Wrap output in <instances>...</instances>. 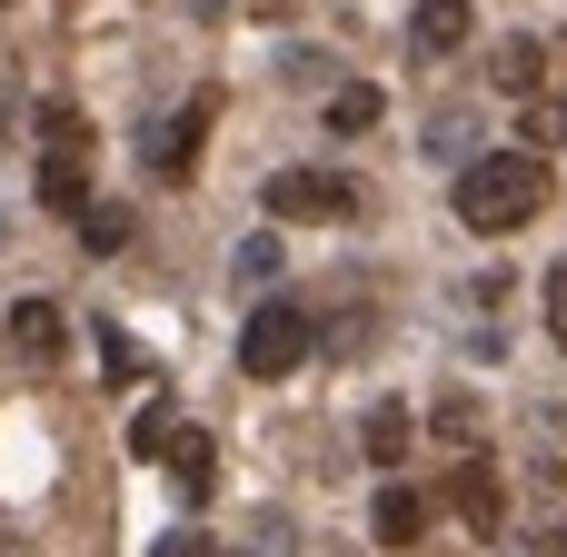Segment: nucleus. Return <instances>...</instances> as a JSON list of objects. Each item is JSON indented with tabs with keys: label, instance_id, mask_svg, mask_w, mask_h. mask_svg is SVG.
<instances>
[{
	"label": "nucleus",
	"instance_id": "a211bd4d",
	"mask_svg": "<svg viewBox=\"0 0 567 557\" xmlns=\"http://www.w3.org/2000/svg\"><path fill=\"white\" fill-rule=\"evenodd\" d=\"M528 140H548V149H567V100H548V110H528Z\"/></svg>",
	"mask_w": 567,
	"mask_h": 557
},
{
	"label": "nucleus",
	"instance_id": "39448f33",
	"mask_svg": "<svg viewBox=\"0 0 567 557\" xmlns=\"http://www.w3.org/2000/svg\"><path fill=\"white\" fill-rule=\"evenodd\" d=\"M209 120H219V90H189V100H179V110L150 130V169H159V179H189V169H199V140H209Z\"/></svg>",
	"mask_w": 567,
	"mask_h": 557
},
{
	"label": "nucleus",
	"instance_id": "412c9836",
	"mask_svg": "<svg viewBox=\"0 0 567 557\" xmlns=\"http://www.w3.org/2000/svg\"><path fill=\"white\" fill-rule=\"evenodd\" d=\"M159 557H219V548H209V538H169Z\"/></svg>",
	"mask_w": 567,
	"mask_h": 557
},
{
	"label": "nucleus",
	"instance_id": "6ab92c4d",
	"mask_svg": "<svg viewBox=\"0 0 567 557\" xmlns=\"http://www.w3.org/2000/svg\"><path fill=\"white\" fill-rule=\"evenodd\" d=\"M439 439H478V409L468 399H439Z\"/></svg>",
	"mask_w": 567,
	"mask_h": 557
},
{
	"label": "nucleus",
	"instance_id": "7ed1b4c3",
	"mask_svg": "<svg viewBox=\"0 0 567 557\" xmlns=\"http://www.w3.org/2000/svg\"><path fill=\"white\" fill-rule=\"evenodd\" d=\"M309 349H319V329H309L299 299H259L249 329H239V369L249 379H289V369H309Z\"/></svg>",
	"mask_w": 567,
	"mask_h": 557
},
{
	"label": "nucleus",
	"instance_id": "4468645a",
	"mask_svg": "<svg viewBox=\"0 0 567 557\" xmlns=\"http://www.w3.org/2000/svg\"><path fill=\"white\" fill-rule=\"evenodd\" d=\"M169 439H179V419H169V399H150L130 419V458H169Z\"/></svg>",
	"mask_w": 567,
	"mask_h": 557
},
{
	"label": "nucleus",
	"instance_id": "9b49d317",
	"mask_svg": "<svg viewBox=\"0 0 567 557\" xmlns=\"http://www.w3.org/2000/svg\"><path fill=\"white\" fill-rule=\"evenodd\" d=\"M409 429H419V419H409L399 399H379V409H369V429H359V448H369L379 468H399V458H409Z\"/></svg>",
	"mask_w": 567,
	"mask_h": 557
},
{
	"label": "nucleus",
	"instance_id": "f257e3e1",
	"mask_svg": "<svg viewBox=\"0 0 567 557\" xmlns=\"http://www.w3.org/2000/svg\"><path fill=\"white\" fill-rule=\"evenodd\" d=\"M548 209V169L528 159V149H478L468 169H458V219L478 229V239H508V229H528Z\"/></svg>",
	"mask_w": 567,
	"mask_h": 557
},
{
	"label": "nucleus",
	"instance_id": "ddd939ff",
	"mask_svg": "<svg viewBox=\"0 0 567 557\" xmlns=\"http://www.w3.org/2000/svg\"><path fill=\"white\" fill-rule=\"evenodd\" d=\"M329 130H339V140H369V130H379V90H369V80H349V90L329 100Z\"/></svg>",
	"mask_w": 567,
	"mask_h": 557
},
{
	"label": "nucleus",
	"instance_id": "4be33fe9",
	"mask_svg": "<svg viewBox=\"0 0 567 557\" xmlns=\"http://www.w3.org/2000/svg\"><path fill=\"white\" fill-rule=\"evenodd\" d=\"M189 10H199V20H219V10H229V0H189Z\"/></svg>",
	"mask_w": 567,
	"mask_h": 557
},
{
	"label": "nucleus",
	"instance_id": "f3484780",
	"mask_svg": "<svg viewBox=\"0 0 567 557\" xmlns=\"http://www.w3.org/2000/svg\"><path fill=\"white\" fill-rule=\"evenodd\" d=\"M239 279H279V239H239Z\"/></svg>",
	"mask_w": 567,
	"mask_h": 557
},
{
	"label": "nucleus",
	"instance_id": "20e7f679",
	"mask_svg": "<svg viewBox=\"0 0 567 557\" xmlns=\"http://www.w3.org/2000/svg\"><path fill=\"white\" fill-rule=\"evenodd\" d=\"M259 209H269L279 229H309V219H359V189H349L339 169H279V179L259 189Z\"/></svg>",
	"mask_w": 567,
	"mask_h": 557
},
{
	"label": "nucleus",
	"instance_id": "f03ea898",
	"mask_svg": "<svg viewBox=\"0 0 567 557\" xmlns=\"http://www.w3.org/2000/svg\"><path fill=\"white\" fill-rule=\"evenodd\" d=\"M40 209H60V219L90 209V120L80 110H50L40 120Z\"/></svg>",
	"mask_w": 567,
	"mask_h": 557
},
{
	"label": "nucleus",
	"instance_id": "9d476101",
	"mask_svg": "<svg viewBox=\"0 0 567 557\" xmlns=\"http://www.w3.org/2000/svg\"><path fill=\"white\" fill-rule=\"evenodd\" d=\"M60 339H70V329H60L50 299H20V309H10V349H20V359H60Z\"/></svg>",
	"mask_w": 567,
	"mask_h": 557
},
{
	"label": "nucleus",
	"instance_id": "f8f14e48",
	"mask_svg": "<svg viewBox=\"0 0 567 557\" xmlns=\"http://www.w3.org/2000/svg\"><path fill=\"white\" fill-rule=\"evenodd\" d=\"M169 478H179L189 498H209V478H219V458H209V439H199V429H179V439H169Z\"/></svg>",
	"mask_w": 567,
	"mask_h": 557
},
{
	"label": "nucleus",
	"instance_id": "aec40b11",
	"mask_svg": "<svg viewBox=\"0 0 567 557\" xmlns=\"http://www.w3.org/2000/svg\"><path fill=\"white\" fill-rule=\"evenodd\" d=\"M548 339H558V349H567V259H558V269H548Z\"/></svg>",
	"mask_w": 567,
	"mask_h": 557
},
{
	"label": "nucleus",
	"instance_id": "423d86ee",
	"mask_svg": "<svg viewBox=\"0 0 567 557\" xmlns=\"http://www.w3.org/2000/svg\"><path fill=\"white\" fill-rule=\"evenodd\" d=\"M468 30H478V10H468V0H419V10H409V50H419V60L468 50Z\"/></svg>",
	"mask_w": 567,
	"mask_h": 557
},
{
	"label": "nucleus",
	"instance_id": "2eb2a0df",
	"mask_svg": "<svg viewBox=\"0 0 567 557\" xmlns=\"http://www.w3.org/2000/svg\"><path fill=\"white\" fill-rule=\"evenodd\" d=\"M80 239H90V249H130V209L90 199V209H80Z\"/></svg>",
	"mask_w": 567,
	"mask_h": 557
},
{
	"label": "nucleus",
	"instance_id": "1a4fd4ad",
	"mask_svg": "<svg viewBox=\"0 0 567 557\" xmlns=\"http://www.w3.org/2000/svg\"><path fill=\"white\" fill-rule=\"evenodd\" d=\"M488 80H498V90H538V80H548V40H528V30L498 40V50H488Z\"/></svg>",
	"mask_w": 567,
	"mask_h": 557
},
{
	"label": "nucleus",
	"instance_id": "dca6fc26",
	"mask_svg": "<svg viewBox=\"0 0 567 557\" xmlns=\"http://www.w3.org/2000/svg\"><path fill=\"white\" fill-rule=\"evenodd\" d=\"M100 359H110V379H120V389H130V379H140V369H150V359H140V349H130V329H100Z\"/></svg>",
	"mask_w": 567,
	"mask_h": 557
},
{
	"label": "nucleus",
	"instance_id": "6e6552de",
	"mask_svg": "<svg viewBox=\"0 0 567 557\" xmlns=\"http://www.w3.org/2000/svg\"><path fill=\"white\" fill-rule=\"evenodd\" d=\"M369 538H379V548H419V538H429V498H419V488H379Z\"/></svg>",
	"mask_w": 567,
	"mask_h": 557
},
{
	"label": "nucleus",
	"instance_id": "0eeeda50",
	"mask_svg": "<svg viewBox=\"0 0 567 557\" xmlns=\"http://www.w3.org/2000/svg\"><path fill=\"white\" fill-rule=\"evenodd\" d=\"M449 508H458V518L488 538V528L508 518V488H498V468H488V458H458V478H449Z\"/></svg>",
	"mask_w": 567,
	"mask_h": 557
}]
</instances>
